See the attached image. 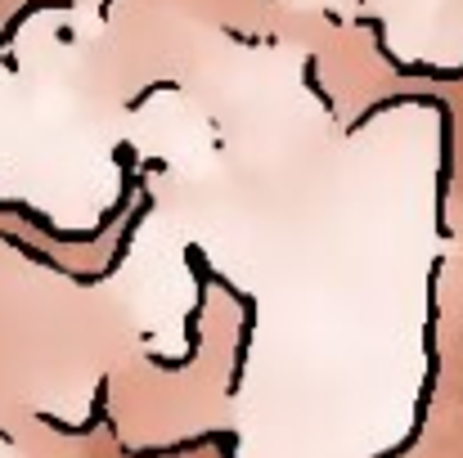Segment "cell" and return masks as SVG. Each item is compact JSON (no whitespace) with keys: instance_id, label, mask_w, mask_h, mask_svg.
<instances>
[{"instance_id":"6da1fadb","label":"cell","mask_w":463,"mask_h":458,"mask_svg":"<svg viewBox=\"0 0 463 458\" xmlns=\"http://www.w3.org/2000/svg\"><path fill=\"white\" fill-rule=\"evenodd\" d=\"M184 266H189V275H194V305H189V319H184V337H189V351H184L180 360H171V355H149V364H154V369H162V373L189 369V364L198 360V351H203V314H207L212 266H207V252H203L198 243H189V248H184Z\"/></svg>"},{"instance_id":"7a4b0ae2","label":"cell","mask_w":463,"mask_h":458,"mask_svg":"<svg viewBox=\"0 0 463 458\" xmlns=\"http://www.w3.org/2000/svg\"><path fill=\"white\" fill-rule=\"evenodd\" d=\"M212 284L230 297V302L239 305V341H234V373H230V396H239V387H243V373H248V355H252V337H257V297L252 293H243L230 275H221V270H212Z\"/></svg>"},{"instance_id":"277c9868","label":"cell","mask_w":463,"mask_h":458,"mask_svg":"<svg viewBox=\"0 0 463 458\" xmlns=\"http://www.w3.org/2000/svg\"><path fill=\"white\" fill-rule=\"evenodd\" d=\"M154 189L149 184H140V193H136V207L127 211V220H122V234H118V248H113V257H109V266L99 270V279H113L122 266H127V257H131V243H136V234H140V225H145V216H154Z\"/></svg>"},{"instance_id":"ba28073f","label":"cell","mask_w":463,"mask_h":458,"mask_svg":"<svg viewBox=\"0 0 463 458\" xmlns=\"http://www.w3.org/2000/svg\"><path fill=\"white\" fill-rule=\"evenodd\" d=\"M180 90H184V86H180V81H171V77H162V81H149V86H145L140 95H131V99H127V113H140V108H145V104H149L154 95H180Z\"/></svg>"},{"instance_id":"3957f363","label":"cell","mask_w":463,"mask_h":458,"mask_svg":"<svg viewBox=\"0 0 463 458\" xmlns=\"http://www.w3.org/2000/svg\"><path fill=\"white\" fill-rule=\"evenodd\" d=\"M355 27H369V32H373V50L383 54V63H392V72H396V77H428V81H463V68H455V72H450V68H432V63H405V59H396V54H392V45H387V23H383V18H373V14L364 18V14H360V18H355Z\"/></svg>"},{"instance_id":"7c38bea8","label":"cell","mask_w":463,"mask_h":458,"mask_svg":"<svg viewBox=\"0 0 463 458\" xmlns=\"http://www.w3.org/2000/svg\"><path fill=\"white\" fill-rule=\"evenodd\" d=\"M0 63H5V72H18V54L9 50V54H0Z\"/></svg>"},{"instance_id":"8fae6325","label":"cell","mask_w":463,"mask_h":458,"mask_svg":"<svg viewBox=\"0 0 463 458\" xmlns=\"http://www.w3.org/2000/svg\"><path fill=\"white\" fill-rule=\"evenodd\" d=\"M54 41H59V45H72V41H77V32H72V27H59V32H54Z\"/></svg>"},{"instance_id":"52a82bcc","label":"cell","mask_w":463,"mask_h":458,"mask_svg":"<svg viewBox=\"0 0 463 458\" xmlns=\"http://www.w3.org/2000/svg\"><path fill=\"white\" fill-rule=\"evenodd\" d=\"M302 86H307L310 95L319 99V108H324L328 117L337 113V99H333V90H328V86L319 81V59H315V54H307V63H302Z\"/></svg>"},{"instance_id":"5b68a950","label":"cell","mask_w":463,"mask_h":458,"mask_svg":"<svg viewBox=\"0 0 463 458\" xmlns=\"http://www.w3.org/2000/svg\"><path fill=\"white\" fill-rule=\"evenodd\" d=\"M77 0H27V5H18L5 23H0V54H9L14 50V41H18V32L36 18V14H45V9H72Z\"/></svg>"},{"instance_id":"9c48e42d","label":"cell","mask_w":463,"mask_h":458,"mask_svg":"<svg viewBox=\"0 0 463 458\" xmlns=\"http://www.w3.org/2000/svg\"><path fill=\"white\" fill-rule=\"evenodd\" d=\"M166 171H171L166 157H145V162H140V175H145V180H149V175H166Z\"/></svg>"},{"instance_id":"4fadbf2b","label":"cell","mask_w":463,"mask_h":458,"mask_svg":"<svg viewBox=\"0 0 463 458\" xmlns=\"http://www.w3.org/2000/svg\"><path fill=\"white\" fill-rule=\"evenodd\" d=\"M113 14V0H99V18H109Z\"/></svg>"},{"instance_id":"30bf717a","label":"cell","mask_w":463,"mask_h":458,"mask_svg":"<svg viewBox=\"0 0 463 458\" xmlns=\"http://www.w3.org/2000/svg\"><path fill=\"white\" fill-rule=\"evenodd\" d=\"M225 36L239 41V45H257V36H248V32H239V27H225Z\"/></svg>"},{"instance_id":"8992f818","label":"cell","mask_w":463,"mask_h":458,"mask_svg":"<svg viewBox=\"0 0 463 458\" xmlns=\"http://www.w3.org/2000/svg\"><path fill=\"white\" fill-rule=\"evenodd\" d=\"M5 248H14V252H23L27 261H36V266H45V270H54V275L68 279V266H63L54 252H45V248H36V243H27V238H18V234H5Z\"/></svg>"}]
</instances>
